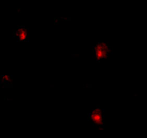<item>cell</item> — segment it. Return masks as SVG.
<instances>
[{"instance_id":"6da1fadb","label":"cell","mask_w":147,"mask_h":138,"mask_svg":"<svg viewBox=\"0 0 147 138\" xmlns=\"http://www.w3.org/2000/svg\"><path fill=\"white\" fill-rule=\"evenodd\" d=\"M109 46L106 43H98L94 48V52L96 60L105 58L108 55Z\"/></svg>"},{"instance_id":"7a4b0ae2","label":"cell","mask_w":147,"mask_h":138,"mask_svg":"<svg viewBox=\"0 0 147 138\" xmlns=\"http://www.w3.org/2000/svg\"><path fill=\"white\" fill-rule=\"evenodd\" d=\"M15 37L20 41H26L28 39L29 31L25 27H19L14 33Z\"/></svg>"},{"instance_id":"3957f363","label":"cell","mask_w":147,"mask_h":138,"mask_svg":"<svg viewBox=\"0 0 147 138\" xmlns=\"http://www.w3.org/2000/svg\"><path fill=\"white\" fill-rule=\"evenodd\" d=\"M90 118L94 124L100 125L102 124V114L100 109L96 108L91 114Z\"/></svg>"}]
</instances>
